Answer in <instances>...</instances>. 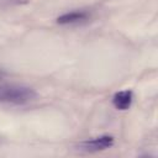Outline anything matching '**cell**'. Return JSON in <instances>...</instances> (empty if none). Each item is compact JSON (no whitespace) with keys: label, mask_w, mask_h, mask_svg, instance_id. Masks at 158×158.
I'll use <instances>...</instances> for the list:
<instances>
[{"label":"cell","mask_w":158,"mask_h":158,"mask_svg":"<svg viewBox=\"0 0 158 158\" xmlns=\"http://www.w3.org/2000/svg\"><path fill=\"white\" fill-rule=\"evenodd\" d=\"M4 1H6L7 4H16V5H19V4H27L28 2V0H4Z\"/></svg>","instance_id":"5"},{"label":"cell","mask_w":158,"mask_h":158,"mask_svg":"<svg viewBox=\"0 0 158 158\" xmlns=\"http://www.w3.org/2000/svg\"><path fill=\"white\" fill-rule=\"evenodd\" d=\"M133 101V93L128 89L126 90H121L117 91L114 96H112V104L117 110H128L132 105Z\"/></svg>","instance_id":"4"},{"label":"cell","mask_w":158,"mask_h":158,"mask_svg":"<svg viewBox=\"0 0 158 158\" xmlns=\"http://www.w3.org/2000/svg\"><path fill=\"white\" fill-rule=\"evenodd\" d=\"M4 75H5V73H4V72H1V70H0V79H1V78H2V77H4Z\"/></svg>","instance_id":"6"},{"label":"cell","mask_w":158,"mask_h":158,"mask_svg":"<svg viewBox=\"0 0 158 158\" xmlns=\"http://www.w3.org/2000/svg\"><path fill=\"white\" fill-rule=\"evenodd\" d=\"M36 98L37 93L30 86L17 84L0 85V104L22 105L35 100Z\"/></svg>","instance_id":"1"},{"label":"cell","mask_w":158,"mask_h":158,"mask_svg":"<svg viewBox=\"0 0 158 158\" xmlns=\"http://www.w3.org/2000/svg\"><path fill=\"white\" fill-rule=\"evenodd\" d=\"M90 17V12L86 10H73L65 12L57 17V23L59 25H78L88 21Z\"/></svg>","instance_id":"3"},{"label":"cell","mask_w":158,"mask_h":158,"mask_svg":"<svg viewBox=\"0 0 158 158\" xmlns=\"http://www.w3.org/2000/svg\"><path fill=\"white\" fill-rule=\"evenodd\" d=\"M114 143H115V138L112 136L102 135V136H99L95 138H90V139L79 142L77 144V151L85 152V153H94V152L107 149V148L112 147Z\"/></svg>","instance_id":"2"}]
</instances>
